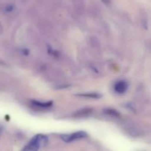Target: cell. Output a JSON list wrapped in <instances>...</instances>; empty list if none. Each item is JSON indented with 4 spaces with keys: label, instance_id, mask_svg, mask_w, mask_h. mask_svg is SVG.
<instances>
[{
    "label": "cell",
    "instance_id": "1",
    "mask_svg": "<svg viewBox=\"0 0 151 151\" xmlns=\"http://www.w3.org/2000/svg\"><path fill=\"white\" fill-rule=\"evenodd\" d=\"M48 138L44 134H38L34 136L22 151H38L41 147L44 146L47 143Z\"/></svg>",
    "mask_w": 151,
    "mask_h": 151
},
{
    "label": "cell",
    "instance_id": "2",
    "mask_svg": "<svg viewBox=\"0 0 151 151\" xmlns=\"http://www.w3.org/2000/svg\"><path fill=\"white\" fill-rule=\"evenodd\" d=\"M87 136V133L84 131H78L75 132V133H70V134H63L60 135V139L65 142H74L75 140H78V139H84Z\"/></svg>",
    "mask_w": 151,
    "mask_h": 151
},
{
    "label": "cell",
    "instance_id": "3",
    "mask_svg": "<svg viewBox=\"0 0 151 151\" xmlns=\"http://www.w3.org/2000/svg\"><path fill=\"white\" fill-rule=\"evenodd\" d=\"M128 88V84L126 81H119L115 84L114 85V90L116 93H119V94H122L125 93L127 91Z\"/></svg>",
    "mask_w": 151,
    "mask_h": 151
},
{
    "label": "cell",
    "instance_id": "4",
    "mask_svg": "<svg viewBox=\"0 0 151 151\" xmlns=\"http://www.w3.org/2000/svg\"><path fill=\"white\" fill-rule=\"evenodd\" d=\"M30 103L32 104V105H33V106L41 108H48L52 106L53 105V102H52V101H50V102H43L36 100H31Z\"/></svg>",
    "mask_w": 151,
    "mask_h": 151
},
{
    "label": "cell",
    "instance_id": "5",
    "mask_svg": "<svg viewBox=\"0 0 151 151\" xmlns=\"http://www.w3.org/2000/svg\"><path fill=\"white\" fill-rule=\"evenodd\" d=\"M104 113H106L107 115H111V116L113 117H119L120 116V114L118 112L117 110L114 109H112V108H107V109L104 110Z\"/></svg>",
    "mask_w": 151,
    "mask_h": 151
},
{
    "label": "cell",
    "instance_id": "6",
    "mask_svg": "<svg viewBox=\"0 0 151 151\" xmlns=\"http://www.w3.org/2000/svg\"><path fill=\"white\" fill-rule=\"evenodd\" d=\"M79 96H83V97L91 98V99H100L101 98V95L97 93H82V94H79Z\"/></svg>",
    "mask_w": 151,
    "mask_h": 151
},
{
    "label": "cell",
    "instance_id": "7",
    "mask_svg": "<svg viewBox=\"0 0 151 151\" xmlns=\"http://www.w3.org/2000/svg\"><path fill=\"white\" fill-rule=\"evenodd\" d=\"M13 10V5H8L5 7V10L7 12H10Z\"/></svg>",
    "mask_w": 151,
    "mask_h": 151
},
{
    "label": "cell",
    "instance_id": "8",
    "mask_svg": "<svg viewBox=\"0 0 151 151\" xmlns=\"http://www.w3.org/2000/svg\"><path fill=\"white\" fill-rule=\"evenodd\" d=\"M22 51H23L24 54H25V55L29 54V50H27V49H23V50H22Z\"/></svg>",
    "mask_w": 151,
    "mask_h": 151
},
{
    "label": "cell",
    "instance_id": "9",
    "mask_svg": "<svg viewBox=\"0 0 151 151\" xmlns=\"http://www.w3.org/2000/svg\"><path fill=\"white\" fill-rule=\"evenodd\" d=\"M102 1L103 3H105V4H109L110 2V0H102Z\"/></svg>",
    "mask_w": 151,
    "mask_h": 151
},
{
    "label": "cell",
    "instance_id": "10",
    "mask_svg": "<svg viewBox=\"0 0 151 151\" xmlns=\"http://www.w3.org/2000/svg\"><path fill=\"white\" fill-rule=\"evenodd\" d=\"M1 130H2V129H1V127H0V133H1Z\"/></svg>",
    "mask_w": 151,
    "mask_h": 151
}]
</instances>
